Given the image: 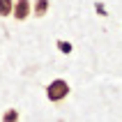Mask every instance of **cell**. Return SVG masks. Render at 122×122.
<instances>
[{
  "label": "cell",
  "mask_w": 122,
  "mask_h": 122,
  "mask_svg": "<svg viewBox=\"0 0 122 122\" xmlns=\"http://www.w3.org/2000/svg\"><path fill=\"white\" fill-rule=\"evenodd\" d=\"M67 95H69V83L65 78H55L46 85L48 102H62V99H67Z\"/></svg>",
  "instance_id": "1"
},
{
  "label": "cell",
  "mask_w": 122,
  "mask_h": 122,
  "mask_svg": "<svg viewBox=\"0 0 122 122\" xmlns=\"http://www.w3.org/2000/svg\"><path fill=\"white\" fill-rule=\"evenodd\" d=\"M30 14H32V2H30V0H14V5H12V16H14L16 21H25Z\"/></svg>",
  "instance_id": "2"
},
{
  "label": "cell",
  "mask_w": 122,
  "mask_h": 122,
  "mask_svg": "<svg viewBox=\"0 0 122 122\" xmlns=\"http://www.w3.org/2000/svg\"><path fill=\"white\" fill-rule=\"evenodd\" d=\"M46 12H48V0H35L32 2V14L37 16V19L46 16Z\"/></svg>",
  "instance_id": "3"
},
{
  "label": "cell",
  "mask_w": 122,
  "mask_h": 122,
  "mask_svg": "<svg viewBox=\"0 0 122 122\" xmlns=\"http://www.w3.org/2000/svg\"><path fill=\"white\" fill-rule=\"evenodd\" d=\"M19 120H21V115H19L16 108H7L2 113V122H19Z\"/></svg>",
  "instance_id": "4"
},
{
  "label": "cell",
  "mask_w": 122,
  "mask_h": 122,
  "mask_svg": "<svg viewBox=\"0 0 122 122\" xmlns=\"http://www.w3.org/2000/svg\"><path fill=\"white\" fill-rule=\"evenodd\" d=\"M12 5H14V0H0V16L2 19L12 16Z\"/></svg>",
  "instance_id": "5"
},
{
  "label": "cell",
  "mask_w": 122,
  "mask_h": 122,
  "mask_svg": "<svg viewBox=\"0 0 122 122\" xmlns=\"http://www.w3.org/2000/svg\"><path fill=\"white\" fill-rule=\"evenodd\" d=\"M55 46H58V51L65 53V55H69L71 51H74V46H71L69 41H65V39H58V41H55Z\"/></svg>",
  "instance_id": "6"
},
{
  "label": "cell",
  "mask_w": 122,
  "mask_h": 122,
  "mask_svg": "<svg viewBox=\"0 0 122 122\" xmlns=\"http://www.w3.org/2000/svg\"><path fill=\"white\" fill-rule=\"evenodd\" d=\"M95 9H97V14H102V16H106V7H104L102 2H97V5H95Z\"/></svg>",
  "instance_id": "7"
}]
</instances>
